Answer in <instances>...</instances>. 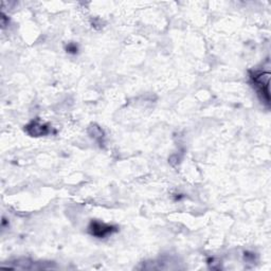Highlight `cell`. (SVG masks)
Segmentation results:
<instances>
[{"label":"cell","mask_w":271,"mask_h":271,"mask_svg":"<svg viewBox=\"0 0 271 271\" xmlns=\"http://www.w3.org/2000/svg\"><path fill=\"white\" fill-rule=\"evenodd\" d=\"M269 73L268 72H254L251 75L255 88L259 94L265 96L266 102L269 103Z\"/></svg>","instance_id":"cell-1"},{"label":"cell","mask_w":271,"mask_h":271,"mask_svg":"<svg viewBox=\"0 0 271 271\" xmlns=\"http://www.w3.org/2000/svg\"><path fill=\"white\" fill-rule=\"evenodd\" d=\"M114 231V228L110 227V226H106L104 224H101V222H91V226H90V232L91 234L99 237V238H102V237H105L107 236L108 234H111L112 232Z\"/></svg>","instance_id":"cell-2"}]
</instances>
